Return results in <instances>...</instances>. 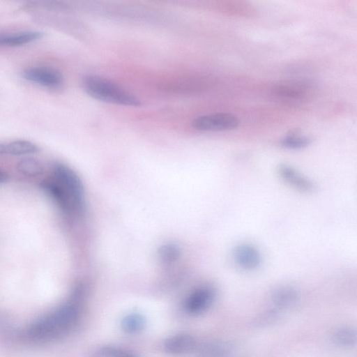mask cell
<instances>
[{
    "label": "cell",
    "instance_id": "cell-1",
    "mask_svg": "<svg viewBox=\"0 0 357 357\" xmlns=\"http://www.w3.org/2000/svg\"><path fill=\"white\" fill-rule=\"evenodd\" d=\"M86 92L97 100L125 106H138L140 102L121 86L98 76L90 75L83 80Z\"/></svg>",
    "mask_w": 357,
    "mask_h": 357
},
{
    "label": "cell",
    "instance_id": "cell-2",
    "mask_svg": "<svg viewBox=\"0 0 357 357\" xmlns=\"http://www.w3.org/2000/svg\"><path fill=\"white\" fill-rule=\"evenodd\" d=\"M54 172L58 183L69 198L75 213H81L84 206V194L79 176L72 169L61 163L54 165Z\"/></svg>",
    "mask_w": 357,
    "mask_h": 357
},
{
    "label": "cell",
    "instance_id": "cell-3",
    "mask_svg": "<svg viewBox=\"0 0 357 357\" xmlns=\"http://www.w3.org/2000/svg\"><path fill=\"white\" fill-rule=\"evenodd\" d=\"M238 118L229 113H215L199 116L192 122V127L200 131H222L237 128Z\"/></svg>",
    "mask_w": 357,
    "mask_h": 357
},
{
    "label": "cell",
    "instance_id": "cell-4",
    "mask_svg": "<svg viewBox=\"0 0 357 357\" xmlns=\"http://www.w3.org/2000/svg\"><path fill=\"white\" fill-rule=\"evenodd\" d=\"M22 75L27 81L48 89L59 88L63 83L62 75L48 67L28 68L24 70Z\"/></svg>",
    "mask_w": 357,
    "mask_h": 357
},
{
    "label": "cell",
    "instance_id": "cell-5",
    "mask_svg": "<svg viewBox=\"0 0 357 357\" xmlns=\"http://www.w3.org/2000/svg\"><path fill=\"white\" fill-rule=\"evenodd\" d=\"M233 257L236 265L245 271L256 270L261 264L259 251L248 243L237 245L234 250Z\"/></svg>",
    "mask_w": 357,
    "mask_h": 357
},
{
    "label": "cell",
    "instance_id": "cell-6",
    "mask_svg": "<svg viewBox=\"0 0 357 357\" xmlns=\"http://www.w3.org/2000/svg\"><path fill=\"white\" fill-rule=\"evenodd\" d=\"M214 298V291L209 287H202L195 289L187 298L185 310L192 314H197L209 307Z\"/></svg>",
    "mask_w": 357,
    "mask_h": 357
},
{
    "label": "cell",
    "instance_id": "cell-7",
    "mask_svg": "<svg viewBox=\"0 0 357 357\" xmlns=\"http://www.w3.org/2000/svg\"><path fill=\"white\" fill-rule=\"evenodd\" d=\"M278 173L284 181L300 191L308 192L314 190V185L313 183L291 166L287 165H280Z\"/></svg>",
    "mask_w": 357,
    "mask_h": 357
},
{
    "label": "cell",
    "instance_id": "cell-8",
    "mask_svg": "<svg viewBox=\"0 0 357 357\" xmlns=\"http://www.w3.org/2000/svg\"><path fill=\"white\" fill-rule=\"evenodd\" d=\"M40 187L56 202L65 213L68 215L75 213L69 198L58 182L43 181L40 183Z\"/></svg>",
    "mask_w": 357,
    "mask_h": 357
},
{
    "label": "cell",
    "instance_id": "cell-9",
    "mask_svg": "<svg viewBox=\"0 0 357 357\" xmlns=\"http://www.w3.org/2000/svg\"><path fill=\"white\" fill-rule=\"evenodd\" d=\"M275 96L287 100L304 98L308 91L307 87L297 82H283L275 84L273 88Z\"/></svg>",
    "mask_w": 357,
    "mask_h": 357
},
{
    "label": "cell",
    "instance_id": "cell-10",
    "mask_svg": "<svg viewBox=\"0 0 357 357\" xmlns=\"http://www.w3.org/2000/svg\"><path fill=\"white\" fill-rule=\"evenodd\" d=\"M195 344V340L191 335L178 334L167 339L164 349L166 352L172 354H183L193 350Z\"/></svg>",
    "mask_w": 357,
    "mask_h": 357
},
{
    "label": "cell",
    "instance_id": "cell-11",
    "mask_svg": "<svg viewBox=\"0 0 357 357\" xmlns=\"http://www.w3.org/2000/svg\"><path fill=\"white\" fill-rule=\"evenodd\" d=\"M43 33L38 31H26L11 33H0V46L16 47L40 39Z\"/></svg>",
    "mask_w": 357,
    "mask_h": 357
},
{
    "label": "cell",
    "instance_id": "cell-12",
    "mask_svg": "<svg viewBox=\"0 0 357 357\" xmlns=\"http://www.w3.org/2000/svg\"><path fill=\"white\" fill-rule=\"evenodd\" d=\"M38 147L27 140H15L0 143V155H21L36 153Z\"/></svg>",
    "mask_w": 357,
    "mask_h": 357
},
{
    "label": "cell",
    "instance_id": "cell-13",
    "mask_svg": "<svg viewBox=\"0 0 357 357\" xmlns=\"http://www.w3.org/2000/svg\"><path fill=\"white\" fill-rule=\"evenodd\" d=\"M298 298L296 291L288 287H280L272 294L273 303L280 308L288 307L294 305Z\"/></svg>",
    "mask_w": 357,
    "mask_h": 357
},
{
    "label": "cell",
    "instance_id": "cell-14",
    "mask_svg": "<svg viewBox=\"0 0 357 357\" xmlns=\"http://www.w3.org/2000/svg\"><path fill=\"white\" fill-rule=\"evenodd\" d=\"M17 168L21 174L30 176L40 175L43 172L42 164L34 158H24L18 162Z\"/></svg>",
    "mask_w": 357,
    "mask_h": 357
},
{
    "label": "cell",
    "instance_id": "cell-15",
    "mask_svg": "<svg viewBox=\"0 0 357 357\" xmlns=\"http://www.w3.org/2000/svg\"><path fill=\"white\" fill-rule=\"evenodd\" d=\"M227 349L219 342H209L203 345L197 353V357H225Z\"/></svg>",
    "mask_w": 357,
    "mask_h": 357
},
{
    "label": "cell",
    "instance_id": "cell-16",
    "mask_svg": "<svg viewBox=\"0 0 357 357\" xmlns=\"http://www.w3.org/2000/svg\"><path fill=\"white\" fill-rule=\"evenodd\" d=\"M144 317L139 314H128L122 321V327L128 333L138 332L144 328Z\"/></svg>",
    "mask_w": 357,
    "mask_h": 357
},
{
    "label": "cell",
    "instance_id": "cell-17",
    "mask_svg": "<svg viewBox=\"0 0 357 357\" xmlns=\"http://www.w3.org/2000/svg\"><path fill=\"white\" fill-rule=\"evenodd\" d=\"M280 143L284 147L298 149L306 147L310 143V139L308 137L300 136L296 132H293L282 139Z\"/></svg>",
    "mask_w": 357,
    "mask_h": 357
},
{
    "label": "cell",
    "instance_id": "cell-18",
    "mask_svg": "<svg viewBox=\"0 0 357 357\" xmlns=\"http://www.w3.org/2000/svg\"><path fill=\"white\" fill-rule=\"evenodd\" d=\"M335 342L342 347H349L354 344L356 341L355 332L350 328H341L337 331L333 335Z\"/></svg>",
    "mask_w": 357,
    "mask_h": 357
},
{
    "label": "cell",
    "instance_id": "cell-19",
    "mask_svg": "<svg viewBox=\"0 0 357 357\" xmlns=\"http://www.w3.org/2000/svg\"><path fill=\"white\" fill-rule=\"evenodd\" d=\"M93 357H139L138 356L114 347H103L98 349L94 354Z\"/></svg>",
    "mask_w": 357,
    "mask_h": 357
},
{
    "label": "cell",
    "instance_id": "cell-20",
    "mask_svg": "<svg viewBox=\"0 0 357 357\" xmlns=\"http://www.w3.org/2000/svg\"><path fill=\"white\" fill-rule=\"evenodd\" d=\"M161 255L165 260H172L178 255V250L175 247L169 245L162 249Z\"/></svg>",
    "mask_w": 357,
    "mask_h": 357
},
{
    "label": "cell",
    "instance_id": "cell-21",
    "mask_svg": "<svg viewBox=\"0 0 357 357\" xmlns=\"http://www.w3.org/2000/svg\"><path fill=\"white\" fill-rule=\"evenodd\" d=\"M8 179L6 173L0 169V183H3Z\"/></svg>",
    "mask_w": 357,
    "mask_h": 357
}]
</instances>
